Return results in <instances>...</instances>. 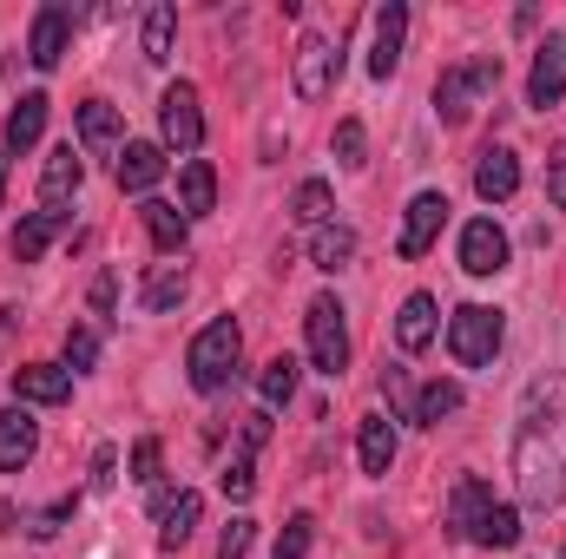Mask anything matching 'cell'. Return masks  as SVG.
<instances>
[{"instance_id":"1","label":"cell","mask_w":566,"mask_h":559,"mask_svg":"<svg viewBox=\"0 0 566 559\" xmlns=\"http://www.w3.org/2000/svg\"><path fill=\"white\" fill-rule=\"evenodd\" d=\"M514 481L521 500L554 507L566 494V376H541L527 389L521 434H514Z\"/></svg>"},{"instance_id":"2","label":"cell","mask_w":566,"mask_h":559,"mask_svg":"<svg viewBox=\"0 0 566 559\" xmlns=\"http://www.w3.org/2000/svg\"><path fill=\"white\" fill-rule=\"evenodd\" d=\"M238 349H244V336H238V323L231 316H218V323H205L198 336H191V349H185V369H191V389H205V395H218L231 376H238Z\"/></svg>"},{"instance_id":"3","label":"cell","mask_w":566,"mask_h":559,"mask_svg":"<svg viewBox=\"0 0 566 559\" xmlns=\"http://www.w3.org/2000/svg\"><path fill=\"white\" fill-rule=\"evenodd\" d=\"M488 86H501V53H481V60H468V66H448V73L434 80V119H441V126H468V119H474V99H481Z\"/></svg>"},{"instance_id":"4","label":"cell","mask_w":566,"mask_h":559,"mask_svg":"<svg viewBox=\"0 0 566 559\" xmlns=\"http://www.w3.org/2000/svg\"><path fill=\"white\" fill-rule=\"evenodd\" d=\"M501 342H507L501 309H488V303L454 309V323H448V356H454L461 369H488V362L501 356Z\"/></svg>"},{"instance_id":"5","label":"cell","mask_w":566,"mask_h":559,"mask_svg":"<svg viewBox=\"0 0 566 559\" xmlns=\"http://www.w3.org/2000/svg\"><path fill=\"white\" fill-rule=\"evenodd\" d=\"M303 329H310V362L323 376H343L349 369V323H343V303L336 296H316L303 309Z\"/></svg>"},{"instance_id":"6","label":"cell","mask_w":566,"mask_h":559,"mask_svg":"<svg viewBox=\"0 0 566 559\" xmlns=\"http://www.w3.org/2000/svg\"><path fill=\"white\" fill-rule=\"evenodd\" d=\"M158 126H165V139L178 145V151H198V145H205V113H198V86H191V80L165 86V99H158Z\"/></svg>"},{"instance_id":"7","label":"cell","mask_w":566,"mask_h":559,"mask_svg":"<svg viewBox=\"0 0 566 559\" xmlns=\"http://www.w3.org/2000/svg\"><path fill=\"white\" fill-rule=\"evenodd\" d=\"M336 73H343V53L323 33H303V46H296V99H329Z\"/></svg>"},{"instance_id":"8","label":"cell","mask_w":566,"mask_h":559,"mask_svg":"<svg viewBox=\"0 0 566 559\" xmlns=\"http://www.w3.org/2000/svg\"><path fill=\"white\" fill-rule=\"evenodd\" d=\"M566 99V33H547L534 46V73H527V106H560Z\"/></svg>"},{"instance_id":"9","label":"cell","mask_w":566,"mask_h":559,"mask_svg":"<svg viewBox=\"0 0 566 559\" xmlns=\"http://www.w3.org/2000/svg\"><path fill=\"white\" fill-rule=\"evenodd\" d=\"M461 271H468V277H501V271H507V231H501L494 218H474V224L461 231Z\"/></svg>"},{"instance_id":"10","label":"cell","mask_w":566,"mask_h":559,"mask_svg":"<svg viewBox=\"0 0 566 559\" xmlns=\"http://www.w3.org/2000/svg\"><path fill=\"white\" fill-rule=\"evenodd\" d=\"M441 224H448V198H441V191H422V198L409 204V218H402V238H396V251L416 264L428 244L441 238Z\"/></svg>"},{"instance_id":"11","label":"cell","mask_w":566,"mask_h":559,"mask_svg":"<svg viewBox=\"0 0 566 559\" xmlns=\"http://www.w3.org/2000/svg\"><path fill=\"white\" fill-rule=\"evenodd\" d=\"M474 191H481L488 204H507V198L521 191V158H514L507 145H488L481 165H474Z\"/></svg>"},{"instance_id":"12","label":"cell","mask_w":566,"mask_h":559,"mask_svg":"<svg viewBox=\"0 0 566 559\" xmlns=\"http://www.w3.org/2000/svg\"><path fill=\"white\" fill-rule=\"evenodd\" d=\"M33 454H40V421L27 409H7L0 415V474H20Z\"/></svg>"},{"instance_id":"13","label":"cell","mask_w":566,"mask_h":559,"mask_svg":"<svg viewBox=\"0 0 566 559\" xmlns=\"http://www.w3.org/2000/svg\"><path fill=\"white\" fill-rule=\"evenodd\" d=\"M66 33H73V13L66 7H40L33 13V40H27V60L33 66H60L66 60Z\"/></svg>"},{"instance_id":"14","label":"cell","mask_w":566,"mask_h":559,"mask_svg":"<svg viewBox=\"0 0 566 559\" xmlns=\"http://www.w3.org/2000/svg\"><path fill=\"white\" fill-rule=\"evenodd\" d=\"M402 33H409V7L389 0V7L376 13V53H369V73H376V80H389V73L402 66Z\"/></svg>"},{"instance_id":"15","label":"cell","mask_w":566,"mask_h":559,"mask_svg":"<svg viewBox=\"0 0 566 559\" xmlns=\"http://www.w3.org/2000/svg\"><path fill=\"white\" fill-rule=\"evenodd\" d=\"M13 395L20 402H40V409H60L73 395V376L53 369V362H27V369H13Z\"/></svg>"},{"instance_id":"16","label":"cell","mask_w":566,"mask_h":559,"mask_svg":"<svg viewBox=\"0 0 566 559\" xmlns=\"http://www.w3.org/2000/svg\"><path fill=\"white\" fill-rule=\"evenodd\" d=\"M66 231V211H33V218H20V231H13V257L20 264H40L46 257V244Z\"/></svg>"},{"instance_id":"17","label":"cell","mask_w":566,"mask_h":559,"mask_svg":"<svg viewBox=\"0 0 566 559\" xmlns=\"http://www.w3.org/2000/svg\"><path fill=\"white\" fill-rule=\"evenodd\" d=\"M158 520H165V527H158V547H165V553H178V547L198 534V520H205V500L185 487V494H171V507H165Z\"/></svg>"},{"instance_id":"18","label":"cell","mask_w":566,"mask_h":559,"mask_svg":"<svg viewBox=\"0 0 566 559\" xmlns=\"http://www.w3.org/2000/svg\"><path fill=\"white\" fill-rule=\"evenodd\" d=\"M396 342L409 349V356H422L428 342H434V296L416 289L409 303H402V316H396Z\"/></svg>"},{"instance_id":"19","label":"cell","mask_w":566,"mask_h":559,"mask_svg":"<svg viewBox=\"0 0 566 559\" xmlns=\"http://www.w3.org/2000/svg\"><path fill=\"white\" fill-rule=\"evenodd\" d=\"M211 204H218V171H211L205 158H191V165L178 171V211H185V218H205Z\"/></svg>"},{"instance_id":"20","label":"cell","mask_w":566,"mask_h":559,"mask_svg":"<svg viewBox=\"0 0 566 559\" xmlns=\"http://www.w3.org/2000/svg\"><path fill=\"white\" fill-rule=\"evenodd\" d=\"M356 454H363V474L382 481V474L396 467V428H389L382 415H369L363 421V434H356Z\"/></svg>"},{"instance_id":"21","label":"cell","mask_w":566,"mask_h":559,"mask_svg":"<svg viewBox=\"0 0 566 559\" xmlns=\"http://www.w3.org/2000/svg\"><path fill=\"white\" fill-rule=\"evenodd\" d=\"M158 178H165V151L145 145V139H133L126 145V158H119V191H151Z\"/></svg>"},{"instance_id":"22","label":"cell","mask_w":566,"mask_h":559,"mask_svg":"<svg viewBox=\"0 0 566 559\" xmlns=\"http://www.w3.org/2000/svg\"><path fill=\"white\" fill-rule=\"evenodd\" d=\"M40 133H46V93H20V106L7 113V151L40 145Z\"/></svg>"},{"instance_id":"23","label":"cell","mask_w":566,"mask_h":559,"mask_svg":"<svg viewBox=\"0 0 566 559\" xmlns=\"http://www.w3.org/2000/svg\"><path fill=\"white\" fill-rule=\"evenodd\" d=\"M80 178H86V165L73 158V145H60V151L46 158V171H40V198H46V204H66V198L80 191Z\"/></svg>"},{"instance_id":"24","label":"cell","mask_w":566,"mask_h":559,"mask_svg":"<svg viewBox=\"0 0 566 559\" xmlns=\"http://www.w3.org/2000/svg\"><path fill=\"white\" fill-rule=\"evenodd\" d=\"M139 218H145V231H151V244H158V251H185V238H191V218H185L178 204L151 198V204H145Z\"/></svg>"},{"instance_id":"25","label":"cell","mask_w":566,"mask_h":559,"mask_svg":"<svg viewBox=\"0 0 566 559\" xmlns=\"http://www.w3.org/2000/svg\"><path fill=\"white\" fill-rule=\"evenodd\" d=\"M349 257H356V231H349V224H323V231L310 238V264H316V271H343Z\"/></svg>"},{"instance_id":"26","label":"cell","mask_w":566,"mask_h":559,"mask_svg":"<svg viewBox=\"0 0 566 559\" xmlns=\"http://www.w3.org/2000/svg\"><path fill=\"white\" fill-rule=\"evenodd\" d=\"M468 540H474V547H514V540H521V514H514V507H501V500H488Z\"/></svg>"},{"instance_id":"27","label":"cell","mask_w":566,"mask_h":559,"mask_svg":"<svg viewBox=\"0 0 566 559\" xmlns=\"http://www.w3.org/2000/svg\"><path fill=\"white\" fill-rule=\"evenodd\" d=\"M80 145H86V151H113V145H119V113H113L106 99H86V106H80Z\"/></svg>"},{"instance_id":"28","label":"cell","mask_w":566,"mask_h":559,"mask_svg":"<svg viewBox=\"0 0 566 559\" xmlns=\"http://www.w3.org/2000/svg\"><path fill=\"white\" fill-rule=\"evenodd\" d=\"M171 40H178V7H145V60L151 66H165L171 60Z\"/></svg>"},{"instance_id":"29","label":"cell","mask_w":566,"mask_h":559,"mask_svg":"<svg viewBox=\"0 0 566 559\" xmlns=\"http://www.w3.org/2000/svg\"><path fill=\"white\" fill-rule=\"evenodd\" d=\"M185 289H191L185 271H151L145 289H139V309H145V316H165V309H178V303H185Z\"/></svg>"},{"instance_id":"30","label":"cell","mask_w":566,"mask_h":559,"mask_svg":"<svg viewBox=\"0 0 566 559\" xmlns=\"http://www.w3.org/2000/svg\"><path fill=\"white\" fill-rule=\"evenodd\" d=\"M329 204H336V198H329V184H323V178H303V184H296V198H290V218H296V224H310V231H323V224H329Z\"/></svg>"},{"instance_id":"31","label":"cell","mask_w":566,"mask_h":559,"mask_svg":"<svg viewBox=\"0 0 566 559\" xmlns=\"http://www.w3.org/2000/svg\"><path fill=\"white\" fill-rule=\"evenodd\" d=\"M481 507H488V487H481L474 474H461V481H454V507H448V527L468 540V534H474V520H481Z\"/></svg>"},{"instance_id":"32","label":"cell","mask_w":566,"mask_h":559,"mask_svg":"<svg viewBox=\"0 0 566 559\" xmlns=\"http://www.w3.org/2000/svg\"><path fill=\"white\" fill-rule=\"evenodd\" d=\"M454 409H461V382H428L422 395H416V421L422 428H441Z\"/></svg>"},{"instance_id":"33","label":"cell","mask_w":566,"mask_h":559,"mask_svg":"<svg viewBox=\"0 0 566 559\" xmlns=\"http://www.w3.org/2000/svg\"><path fill=\"white\" fill-rule=\"evenodd\" d=\"M310 540H316V520L310 514H290L277 534V547H271V559H310Z\"/></svg>"},{"instance_id":"34","label":"cell","mask_w":566,"mask_h":559,"mask_svg":"<svg viewBox=\"0 0 566 559\" xmlns=\"http://www.w3.org/2000/svg\"><path fill=\"white\" fill-rule=\"evenodd\" d=\"M336 165H343V171H363V165H369V133H363V119H343V126H336Z\"/></svg>"},{"instance_id":"35","label":"cell","mask_w":566,"mask_h":559,"mask_svg":"<svg viewBox=\"0 0 566 559\" xmlns=\"http://www.w3.org/2000/svg\"><path fill=\"white\" fill-rule=\"evenodd\" d=\"M290 395H296V362H290V356H277V362L264 369V402L277 409V402H290Z\"/></svg>"},{"instance_id":"36","label":"cell","mask_w":566,"mask_h":559,"mask_svg":"<svg viewBox=\"0 0 566 559\" xmlns=\"http://www.w3.org/2000/svg\"><path fill=\"white\" fill-rule=\"evenodd\" d=\"M66 362H73V369H93V362H99V329H86V323L66 329Z\"/></svg>"},{"instance_id":"37","label":"cell","mask_w":566,"mask_h":559,"mask_svg":"<svg viewBox=\"0 0 566 559\" xmlns=\"http://www.w3.org/2000/svg\"><path fill=\"white\" fill-rule=\"evenodd\" d=\"M218 487H224V500H251V487H258V474H251V454H238V461L218 474Z\"/></svg>"},{"instance_id":"38","label":"cell","mask_w":566,"mask_h":559,"mask_svg":"<svg viewBox=\"0 0 566 559\" xmlns=\"http://www.w3.org/2000/svg\"><path fill=\"white\" fill-rule=\"evenodd\" d=\"M382 395H389V409H396L402 421H416V389H409L402 369H382Z\"/></svg>"},{"instance_id":"39","label":"cell","mask_w":566,"mask_h":559,"mask_svg":"<svg viewBox=\"0 0 566 559\" xmlns=\"http://www.w3.org/2000/svg\"><path fill=\"white\" fill-rule=\"evenodd\" d=\"M73 507H80V500H73V494H66V500H53V507H46V514H40V520H33V527H27V534H33V540H53V534H60V527H66V520H73Z\"/></svg>"},{"instance_id":"40","label":"cell","mask_w":566,"mask_h":559,"mask_svg":"<svg viewBox=\"0 0 566 559\" xmlns=\"http://www.w3.org/2000/svg\"><path fill=\"white\" fill-rule=\"evenodd\" d=\"M251 534H258L251 520H231V527H224V540H218V559H244V553H251Z\"/></svg>"},{"instance_id":"41","label":"cell","mask_w":566,"mask_h":559,"mask_svg":"<svg viewBox=\"0 0 566 559\" xmlns=\"http://www.w3.org/2000/svg\"><path fill=\"white\" fill-rule=\"evenodd\" d=\"M547 198H554V204L566 211V139L547 151Z\"/></svg>"},{"instance_id":"42","label":"cell","mask_w":566,"mask_h":559,"mask_svg":"<svg viewBox=\"0 0 566 559\" xmlns=\"http://www.w3.org/2000/svg\"><path fill=\"white\" fill-rule=\"evenodd\" d=\"M158 461H165V454H158V441L145 434L139 447H133V481H145V487H151V481H158Z\"/></svg>"},{"instance_id":"43","label":"cell","mask_w":566,"mask_h":559,"mask_svg":"<svg viewBox=\"0 0 566 559\" xmlns=\"http://www.w3.org/2000/svg\"><path fill=\"white\" fill-rule=\"evenodd\" d=\"M113 467H119V454H113V447H93V494H106V487L119 481Z\"/></svg>"},{"instance_id":"44","label":"cell","mask_w":566,"mask_h":559,"mask_svg":"<svg viewBox=\"0 0 566 559\" xmlns=\"http://www.w3.org/2000/svg\"><path fill=\"white\" fill-rule=\"evenodd\" d=\"M271 441V415H244V454H258Z\"/></svg>"},{"instance_id":"45","label":"cell","mask_w":566,"mask_h":559,"mask_svg":"<svg viewBox=\"0 0 566 559\" xmlns=\"http://www.w3.org/2000/svg\"><path fill=\"white\" fill-rule=\"evenodd\" d=\"M113 296H119V283H113V277H93V309H99V316H113Z\"/></svg>"},{"instance_id":"46","label":"cell","mask_w":566,"mask_h":559,"mask_svg":"<svg viewBox=\"0 0 566 559\" xmlns=\"http://www.w3.org/2000/svg\"><path fill=\"white\" fill-rule=\"evenodd\" d=\"M0 191H7V165H0Z\"/></svg>"}]
</instances>
